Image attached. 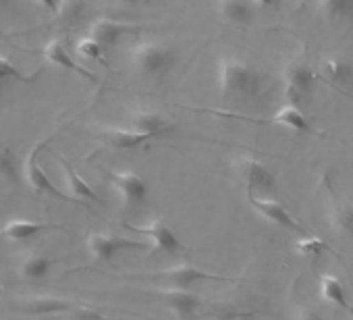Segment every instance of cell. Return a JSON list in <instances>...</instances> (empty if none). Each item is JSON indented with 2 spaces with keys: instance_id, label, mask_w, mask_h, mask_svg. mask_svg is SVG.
I'll use <instances>...</instances> for the list:
<instances>
[{
  "instance_id": "obj_1",
  "label": "cell",
  "mask_w": 353,
  "mask_h": 320,
  "mask_svg": "<svg viewBox=\"0 0 353 320\" xmlns=\"http://www.w3.org/2000/svg\"><path fill=\"white\" fill-rule=\"evenodd\" d=\"M216 86L225 98L252 100L264 88V75L237 57H221L216 63Z\"/></svg>"
},
{
  "instance_id": "obj_2",
  "label": "cell",
  "mask_w": 353,
  "mask_h": 320,
  "mask_svg": "<svg viewBox=\"0 0 353 320\" xmlns=\"http://www.w3.org/2000/svg\"><path fill=\"white\" fill-rule=\"evenodd\" d=\"M131 67L143 77H164L172 71L176 54L168 44L162 42H137L129 50Z\"/></svg>"
},
{
  "instance_id": "obj_3",
  "label": "cell",
  "mask_w": 353,
  "mask_h": 320,
  "mask_svg": "<svg viewBox=\"0 0 353 320\" xmlns=\"http://www.w3.org/2000/svg\"><path fill=\"white\" fill-rule=\"evenodd\" d=\"M233 171L245 186L250 198H266L276 190V177L274 173L260 163L258 158L241 156L233 160Z\"/></svg>"
},
{
  "instance_id": "obj_4",
  "label": "cell",
  "mask_w": 353,
  "mask_h": 320,
  "mask_svg": "<svg viewBox=\"0 0 353 320\" xmlns=\"http://www.w3.org/2000/svg\"><path fill=\"white\" fill-rule=\"evenodd\" d=\"M283 98L285 104L303 106L314 92L316 73L314 69L303 61H291L283 71Z\"/></svg>"
},
{
  "instance_id": "obj_5",
  "label": "cell",
  "mask_w": 353,
  "mask_h": 320,
  "mask_svg": "<svg viewBox=\"0 0 353 320\" xmlns=\"http://www.w3.org/2000/svg\"><path fill=\"white\" fill-rule=\"evenodd\" d=\"M46 143H48V139H44V141H38L34 148H32V152L28 154V158H26V163H23V177H26V181L32 186V190L34 192H38V194H44V196H52V198H57V200H63V202H73V204H81L77 198H73V196H69V194H63L50 179H48V175L44 173V169L40 167V163H38V156H40V152L46 148Z\"/></svg>"
},
{
  "instance_id": "obj_6",
  "label": "cell",
  "mask_w": 353,
  "mask_h": 320,
  "mask_svg": "<svg viewBox=\"0 0 353 320\" xmlns=\"http://www.w3.org/2000/svg\"><path fill=\"white\" fill-rule=\"evenodd\" d=\"M145 246L127 237H119L112 233H92L88 237V252L96 262H112L121 252L143 250Z\"/></svg>"
},
{
  "instance_id": "obj_7",
  "label": "cell",
  "mask_w": 353,
  "mask_h": 320,
  "mask_svg": "<svg viewBox=\"0 0 353 320\" xmlns=\"http://www.w3.org/2000/svg\"><path fill=\"white\" fill-rule=\"evenodd\" d=\"M108 179L125 206H139L148 200V183L133 171H110Z\"/></svg>"
},
{
  "instance_id": "obj_8",
  "label": "cell",
  "mask_w": 353,
  "mask_h": 320,
  "mask_svg": "<svg viewBox=\"0 0 353 320\" xmlns=\"http://www.w3.org/2000/svg\"><path fill=\"white\" fill-rule=\"evenodd\" d=\"M250 206H252L262 219H266L268 223H272V225H276V227H283V229H287V231H293V233H301V235H303L301 225L297 223V219L289 212V208H287L283 202H279V200L266 196V198H250Z\"/></svg>"
},
{
  "instance_id": "obj_9",
  "label": "cell",
  "mask_w": 353,
  "mask_h": 320,
  "mask_svg": "<svg viewBox=\"0 0 353 320\" xmlns=\"http://www.w3.org/2000/svg\"><path fill=\"white\" fill-rule=\"evenodd\" d=\"M131 231H137L141 235H145L156 250L160 252H166V254H176L183 250V243L181 239L176 237V233L162 221V219H152L150 223L145 225H127Z\"/></svg>"
},
{
  "instance_id": "obj_10",
  "label": "cell",
  "mask_w": 353,
  "mask_h": 320,
  "mask_svg": "<svg viewBox=\"0 0 353 320\" xmlns=\"http://www.w3.org/2000/svg\"><path fill=\"white\" fill-rule=\"evenodd\" d=\"M156 279L164 281L168 289H192L196 283H202V281H214L216 277L214 274H208L192 264H176V266H170L166 270H160L154 274Z\"/></svg>"
},
{
  "instance_id": "obj_11",
  "label": "cell",
  "mask_w": 353,
  "mask_h": 320,
  "mask_svg": "<svg viewBox=\"0 0 353 320\" xmlns=\"http://www.w3.org/2000/svg\"><path fill=\"white\" fill-rule=\"evenodd\" d=\"M137 26H131V23H125V21H117V19H96L92 26H90V38H94L100 46L104 48H112L117 46L127 34L135 32Z\"/></svg>"
},
{
  "instance_id": "obj_12",
  "label": "cell",
  "mask_w": 353,
  "mask_h": 320,
  "mask_svg": "<svg viewBox=\"0 0 353 320\" xmlns=\"http://www.w3.org/2000/svg\"><path fill=\"white\" fill-rule=\"evenodd\" d=\"M214 9L216 15L233 28L254 23V7L250 0H214Z\"/></svg>"
},
{
  "instance_id": "obj_13",
  "label": "cell",
  "mask_w": 353,
  "mask_h": 320,
  "mask_svg": "<svg viewBox=\"0 0 353 320\" xmlns=\"http://www.w3.org/2000/svg\"><path fill=\"white\" fill-rule=\"evenodd\" d=\"M100 139L108 148H114V150H133V148L143 146L152 137L148 133L137 131V129H133L129 125V127H106V129H102Z\"/></svg>"
},
{
  "instance_id": "obj_14",
  "label": "cell",
  "mask_w": 353,
  "mask_h": 320,
  "mask_svg": "<svg viewBox=\"0 0 353 320\" xmlns=\"http://www.w3.org/2000/svg\"><path fill=\"white\" fill-rule=\"evenodd\" d=\"M131 127L137 129V131L148 133L152 139L164 137V135L174 131V125L164 114H160L156 110H135L131 114Z\"/></svg>"
},
{
  "instance_id": "obj_15",
  "label": "cell",
  "mask_w": 353,
  "mask_h": 320,
  "mask_svg": "<svg viewBox=\"0 0 353 320\" xmlns=\"http://www.w3.org/2000/svg\"><path fill=\"white\" fill-rule=\"evenodd\" d=\"M162 293L164 303L179 318H192L202 308V299L190 289H164Z\"/></svg>"
},
{
  "instance_id": "obj_16",
  "label": "cell",
  "mask_w": 353,
  "mask_h": 320,
  "mask_svg": "<svg viewBox=\"0 0 353 320\" xmlns=\"http://www.w3.org/2000/svg\"><path fill=\"white\" fill-rule=\"evenodd\" d=\"M42 54H44V59H46L48 63H52V65H57V67H61V69H67V71H71V73H77V75H81V77H88L90 81L96 79V75H94L92 71H88V69L81 67L77 61H73V57L69 54V50L65 48V44L59 42V40L48 42L46 48L42 50Z\"/></svg>"
},
{
  "instance_id": "obj_17",
  "label": "cell",
  "mask_w": 353,
  "mask_h": 320,
  "mask_svg": "<svg viewBox=\"0 0 353 320\" xmlns=\"http://www.w3.org/2000/svg\"><path fill=\"white\" fill-rule=\"evenodd\" d=\"M270 123L285 127L293 133H314V127L307 119V114L301 110V106H293V104H283L270 119Z\"/></svg>"
},
{
  "instance_id": "obj_18",
  "label": "cell",
  "mask_w": 353,
  "mask_h": 320,
  "mask_svg": "<svg viewBox=\"0 0 353 320\" xmlns=\"http://www.w3.org/2000/svg\"><path fill=\"white\" fill-rule=\"evenodd\" d=\"M318 289H320V295H322L324 301L345 310L353 318V303H349L347 289H345V285L334 274H322L320 281H318Z\"/></svg>"
},
{
  "instance_id": "obj_19",
  "label": "cell",
  "mask_w": 353,
  "mask_h": 320,
  "mask_svg": "<svg viewBox=\"0 0 353 320\" xmlns=\"http://www.w3.org/2000/svg\"><path fill=\"white\" fill-rule=\"evenodd\" d=\"M320 75L336 88H347L353 83V67L345 59L328 57L320 63Z\"/></svg>"
},
{
  "instance_id": "obj_20",
  "label": "cell",
  "mask_w": 353,
  "mask_h": 320,
  "mask_svg": "<svg viewBox=\"0 0 353 320\" xmlns=\"http://www.w3.org/2000/svg\"><path fill=\"white\" fill-rule=\"evenodd\" d=\"M61 165H63V169H65V179H67V183H69V192H71L73 198H77L81 204H83V202H100L98 194L90 188L88 181H83V177L73 169V165L69 163V160H67L65 156H61Z\"/></svg>"
},
{
  "instance_id": "obj_21",
  "label": "cell",
  "mask_w": 353,
  "mask_h": 320,
  "mask_svg": "<svg viewBox=\"0 0 353 320\" xmlns=\"http://www.w3.org/2000/svg\"><path fill=\"white\" fill-rule=\"evenodd\" d=\"M71 308H73V303H71V301L61 299V297H52V295H46V297H34V299L23 301V310H26L28 314H36V316L63 314V312H69Z\"/></svg>"
},
{
  "instance_id": "obj_22",
  "label": "cell",
  "mask_w": 353,
  "mask_h": 320,
  "mask_svg": "<svg viewBox=\"0 0 353 320\" xmlns=\"http://www.w3.org/2000/svg\"><path fill=\"white\" fill-rule=\"evenodd\" d=\"M48 225L38 223V221H30V219H13L3 227V235L11 241H28L32 237H36L40 231H44Z\"/></svg>"
},
{
  "instance_id": "obj_23",
  "label": "cell",
  "mask_w": 353,
  "mask_h": 320,
  "mask_svg": "<svg viewBox=\"0 0 353 320\" xmlns=\"http://www.w3.org/2000/svg\"><path fill=\"white\" fill-rule=\"evenodd\" d=\"M314 5L326 21H345L353 15V0H314Z\"/></svg>"
},
{
  "instance_id": "obj_24",
  "label": "cell",
  "mask_w": 353,
  "mask_h": 320,
  "mask_svg": "<svg viewBox=\"0 0 353 320\" xmlns=\"http://www.w3.org/2000/svg\"><path fill=\"white\" fill-rule=\"evenodd\" d=\"M50 268H52V260L46 254H30L21 260L19 272L30 281H42L50 274Z\"/></svg>"
},
{
  "instance_id": "obj_25",
  "label": "cell",
  "mask_w": 353,
  "mask_h": 320,
  "mask_svg": "<svg viewBox=\"0 0 353 320\" xmlns=\"http://www.w3.org/2000/svg\"><path fill=\"white\" fill-rule=\"evenodd\" d=\"M330 225L336 233L353 239V204L339 202L330 208Z\"/></svg>"
},
{
  "instance_id": "obj_26",
  "label": "cell",
  "mask_w": 353,
  "mask_h": 320,
  "mask_svg": "<svg viewBox=\"0 0 353 320\" xmlns=\"http://www.w3.org/2000/svg\"><path fill=\"white\" fill-rule=\"evenodd\" d=\"M21 173H23V169H19V163H17L13 150L7 146H0V177H3L7 183L19 186Z\"/></svg>"
},
{
  "instance_id": "obj_27",
  "label": "cell",
  "mask_w": 353,
  "mask_h": 320,
  "mask_svg": "<svg viewBox=\"0 0 353 320\" xmlns=\"http://www.w3.org/2000/svg\"><path fill=\"white\" fill-rule=\"evenodd\" d=\"M83 11H85L83 0H61L57 15L67 23H75L77 19H81Z\"/></svg>"
},
{
  "instance_id": "obj_28",
  "label": "cell",
  "mask_w": 353,
  "mask_h": 320,
  "mask_svg": "<svg viewBox=\"0 0 353 320\" xmlns=\"http://www.w3.org/2000/svg\"><path fill=\"white\" fill-rule=\"evenodd\" d=\"M77 54L88 61H100L104 63V46H100L94 38H81L77 42Z\"/></svg>"
},
{
  "instance_id": "obj_29",
  "label": "cell",
  "mask_w": 353,
  "mask_h": 320,
  "mask_svg": "<svg viewBox=\"0 0 353 320\" xmlns=\"http://www.w3.org/2000/svg\"><path fill=\"white\" fill-rule=\"evenodd\" d=\"M5 79H13V81H21V83L34 81V77H26L13 61H9L7 57L0 54V83H3Z\"/></svg>"
},
{
  "instance_id": "obj_30",
  "label": "cell",
  "mask_w": 353,
  "mask_h": 320,
  "mask_svg": "<svg viewBox=\"0 0 353 320\" xmlns=\"http://www.w3.org/2000/svg\"><path fill=\"white\" fill-rule=\"evenodd\" d=\"M297 250H299L301 254H320V252L324 250V243H322L320 239H314V237H310V239H303V241H299Z\"/></svg>"
},
{
  "instance_id": "obj_31",
  "label": "cell",
  "mask_w": 353,
  "mask_h": 320,
  "mask_svg": "<svg viewBox=\"0 0 353 320\" xmlns=\"http://www.w3.org/2000/svg\"><path fill=\"white\" fill-rule=\"evenodd\" d=\"M73 320H108V318L100 314L98 310H77Z\"/></svg>"
},
{
  "instance_id": "obj_32",
  "label": "cell",
  "mask_w": 353,
  "mask_h": 320,
  "mask_svg": "<svg viewBox=\"0 0 353 320\" xmlns=\"http://www.w3.org/2000/svg\"><path fill=\"white\" fill-rule=\"evenodd\" d=\"M299 320H326L318 310H312V308H303L299 312Z\"/></svg>"
},
{
  "instance_id": "obj_33",
  "label": "cell",
  "mask_w": 353,
  "mask_h": 320,
  "mask_svg": "<svg viewBox=\"0 0 353 320\" xmlns=\"http://www.w3.org/2000/svg\"><path fill=\"white\" fill-rule=\"evenodd\" d=\"M38 5H42L44 9H48V11H52V13H57L59 11V3L57 0H36Z\"/></svg>"
},
{
  "instance_id": "obj_34",
  "label": "cell",
  "mask_w": 353,
  "mask_h": 320,
  "mask_svg": "<svg viewBox=\"0 0 353 320\" xmlns=\"http://www.w3.org/2000/svg\"><path fill=\"white\" fill-rule=\"evenodd\" d=\"M274 3H276V0H254V5L260 7V9H268V7H272Z\"/></svg>"
},
{
  "instance_id": "obj_35",
  "label": "cell",
  "mask_w": 353,
  "mask_h": 320,
  "mask_svg": "<svg viewBox=\"0 0 353 320\" xmlns=\"http://www.w3.org/2000/svg\"><path fill=\"white\" fill-rule=\"evenodd\" d=\"M121 5H129V7H135V5H141V3H148V0H119Z\"/></svg>"
},
{
  "instance_id": "obj_36",
  "label": "cell",
  "mask_w": 353,
  "mask_h": 320,
  "mask_svg": "<svg viewBox=\"0 0 353 320\" xmlns=\"http://www.w3.org/2000/svg\"><path fill=\"white\" fill-rule=\"evenodd\" d=\"M0 36H3V30H0Z\"/></svg>"
}]
</instances>
